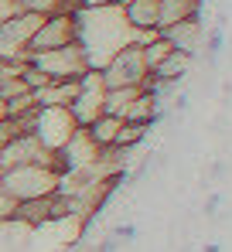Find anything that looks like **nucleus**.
Here are the masks:
<instances>
[{
    "label": "nucleus",
    "instance_id": "obj_1",
    "mask_svg": "<svg viewBox=\"0 0 232 252\" xmlns=\"http://www.w3.org/2000/svg\"><path fill=\"white\" fill-rule=\"evenodd\" d=\"M76 44L82 48L92 72H103L116 55L137 44V28L126 21L119 3L106 7H78L76 10Z\"/></svg>",
    "mask_w": 232,
    "mask_h": 252
},
{
    "label": "nucleus",
    "instance_id": "obj_2",
    "mask_svg": "<svg viewBox=\"0 0 232 252\" xmlns=\"http://www.w3.org/2000/svg\"><path fill=\"white\" fill-rule=\"evenodd\" d=\"M58 177L62 170L41 167V164H21V167H7L0 174V184L21 201H35V198H48L58 191Z\"/></svg>",
    "mask_w": 232,
    "mask_h": 252
},
{
    "label": "nucleus",
    "instance_id": "obj_3",
    "mask_svg": "<svg viewBox=\"0 0 232 252\" xmlns=\"http://www.w3.org/2000/svg\"><path fill=\"white\" fill-rule=\"evenodd\" d=\"M28 62L38 68L48 82H76V79H82V75H85V72H92L78 44H65V48L38 51V55H31Z\"/></svg>",
    "mask_w": 232,
    "mask_h": 252
},
{
    "label": "nucleus",
    "instance_id": "obj_4",
    "mask_svg": "<svg viewBox=\"0 0 232 252\" xmlns=\"http://www.w3.org/2000/svg\"><path fill=\"white\" fill-rule=\"evenodd\" d=\"M41 24V14L31 10H21L14 14L10 21L0 24V58H10V62H28L31 55V38Z\"/></svg>",
    "mask_w": 232,
    "mask_h": 252
},
{
    "label": "nucleus",
    "instance_id": "obj_5",
    "mask_svg": "<svg viewBox=\"0 0 232 252\" xmlns=\"http://www.w3.org/2000/svg\"><path fill=\"white\" fill-rule=\"evenodd\" d=\"M76 129H78V123L69 106H38V113H35V136L51 154H58Z\"/></svg>",
    "mask_w": 232,
    "mask_h": 252
},
{
    "label": "nucleus",
    "instance_id": "obj_6",
    "mask_svg": "<svg viewBox=\"0 0 232 252\" xmlns=\"http://www.w3.org/2000/svg\"><path fill=\"white\" fill-rule=\"evenodd\" d=\"M82 225H85V218H78V215H65V218L41 221V225L31 228V242H28V249H38V252L69 249L78 235H82Z\"/></svg>",
    "mask_w": 232,
    "mask_h": 252
},
{
    "label": "nucleus",
    "instance_id": "obj_7",
    "mask_svg": "<svg viewBox=\"0 0 232 252\" xmlns=\"http://www.w3.org/2000/svg\"><path fill=\"white\" fill-rule=\"evenodd\" d=\"M99 75H103V85H106V89H123V85H140V89H144L147 79H151V72H147V65H144V55H140L137 44L123 48Z\"/></svg>",
    "mask_w": 232,
    "mask_h": 252
},
{
    "label": "nucleus",
    "instance_id": "obj_8",
    "mask_svg": "<svg viewBox=\"0 0 232 252\" xmlns=\"http://www.w3.org/2000/svg\"><path fill=\"white\" fill-rule=\"evenodd\" d=\"M0 160H3V170H7V167H21V164H41V167L62 170L58 154H51L38 136H35V133H24V136L7 140V143H3V150H0Z\"/></svg>",
    "mask_w": 232,
    "mask_h": 252
},
{
    "label": "nucleus",
    "instance_id": "obj_9",
    "mask_svg": "<svg viewBox=\"0 0 232 252\" xmlns=\"http://www.w3.org/2000/svg\"><path fill=\"white\" fill-rule=\"evenodd\" d=\"M65 44H76V10L41 17L38 31H35V38H31V55L51 51V48H65ZM31 55H28V58H31Z\"/></svg>",
    "mask_w": 232,
    "mask_h": 252
},
{
    "label": "nucleus",
    "instance_id": "obj_10",
    "mask_svg": "<svg viewBox=\"0 0 232 252\" xmlns=\"http://www.w3.org/2000/svg\"><path fill=\"white\" fill-rule=\"evenodd\" d=\"M72 116H76L78 126L96 123L103 113H106V85H103V75L99 72H85L82 75V92L72 99Z\"/></svg>",
    "mask_w": 232,
    "mask_h": 252
},
{
    "label": "nucleus",
    "instance_id": "obj_11",
    "mask_svg": "<svg viewBox=\"0 0 232 252\" xmlns=\"http://www.w3.org/2000/svg\"><path fill=\"white\" fill-rule=\"evenodd\" d=\"M99 157H103V147L89 136L85 126H78L76 133L69 136V143L58 150V164H62V170H89V167L99 164Z\"/></svg>",
    "mask_w": 232,
    "mask_h": 252
},
{
    "label": "nucleus",
    "instance_id": "obj_12",
    "mask_svg": "<svg viewBox=\"0 0 232 252\" xmlns=\"http://www.w3.org/2000/svg\"><path fill=\"white\" fill-rule=\"evenodd\" d=\"M160 38L171 44L174 51H185V55H194L198 44H201V17H188V21H178L171 28L160 31Z\"/></svg>",
    "mask_w": 232,
    "mask_h": 252
},
{
    "label": "nucleus",
    "instance_id": "obj_13",
    "mask_svg": "<svg viewBox=\"0 0 232 252\" xmlns=\"http://www.w3.org/2000/svg\"><path fill=\"white\" fill-rule=\"evenodd\" d=\"M198 10H201V0H157V31H164L178 21L198 17Z\"/></svg>",
    "mask_w": 232,
    "mask_h": 252
},
{
    "label": "nucleus",
    "instance_id": "obj_14",
    "mask_svg": "<svg viewBox=\"0 0 232 252\" xmlns=\"http://www.w3.org/2000/svg\"><path fill=\"white\" fill-rule=\"evenodd\" d=\"M188 68H192V55H185V51H171L160 65L151 68V79H154L157 85H171V82H178V79H185Z\"/></svg>",
    "mask_w": 232,
    "mask_h": 252
},
{
    "label": "nucleus",
    "instance_id": "obj_15",
    "mask_svg": "<svg viewBox=\"0 0 232 252\" xmlns=\"http://www.w3.org/2000/svg\"><path fill=\"white\" fill-rule=\"evenodd\" d=\"M119 7L137 31H157V0H119Z\"/></svg>",
    "mask_w": 232,
    "mask_h": 252
},
{
    "label": "nucleus",
    "instance_id": "obj_16",
    "mask_svg": "<svg viewBox=\"0 0 232 252\" xmlns=\"http://www.w3.org/2000/svg\"><path fill=\"white\" fill-rule=\"evenodd\" d=\"M78 92H82V79H76V82H51L44 89H38L35 99H38V106H72V99Z\"/></svg>",
    "mask_w": 232,
    "mask_h": 252
},
{
    "label": "nucleus",
    "instance_id": "obj_17",
    "mask_svg": "<svg viewBox=\"0 0 232 252\" xmlns=\"http://www.w3.org/2000/svg\"><path fill=\"white\" fill-rule=\"evenodd\" d=\"M157 109H160V106H157V92H147V89H144L137 99H130V106L119 113V120H123V123H147L151 126V120L157 116Z\"/></svg>",
    "mask_w": 232,
    "mask_h": 252
},
{
    "label": "nucleus",
    "instance_id": "obj_18",
    "mask_svg": "<svg viewBox=\"0 0 232 252\" xmlns=\"http://www.w3.org/2000/svg\"><path fill=\"white\" fill-rule=\"evenodd\" d=\"M119 126H123V120H119V116H110V113H103L96 123H89L85 129H89V136H92V140H96V143L106 150V147H113V143H116V133H119Z\"/></svg>",
    "mask_w": 232,
    "mask_h": 252
},
{
    "label": "nucleus",
    "instance_id": "obj_19",
    "mask_svg": "<svg viewBox=\"0 0 232 252\" xmlns=\"http://www.w3.org/2000/svg\"><path fill=\"white\" fill-rule=\"evenodd\" d=\"M21 10H31V14H65V10H78V0H17Z\"/></svg>",
    "mask_w": 232,
    "mask_h": 252
},
{
    "label": "nucleus",
    "instance_id": "obj_20",
    "mask_svg": "<svg viewBox=\"0 0 232 252\" xmlns=\"http://www.w3.org/2000/svg\"><path fill=\"white\" fill-rule=\"evenodd\" d=\"M144 89L140 85H123V89H106V113L110 116H119L126 106H130V99H137Z\"/></svg>",
    "mask_w": 232,
    "mask_h": 252
},
{
    "label": "nucleus",
    "instance_id": "obj_21",
    "mask_svg": "<svg viewBox=\"0 0 232 252\" xmlns=\"http://www.w3.org/2000/svg\"><path fill=\"white\" fill-rule=\"evenodd\" d=\"M147 136V123H123L119 126V133H116V150H133L140 140Z\"/></svg>",
    "mask_w": 232,
    "mask_h": 252
},
{
    "label": "nucleus",
    "instance_id": "obj_22",
    "mask_svg": "<svg viewBox=\"0 0 232 252\" xmlns=\"http://www.w3.org/2000/svg\"><path fill=\"white\" fill-rule=\"evenodd\" d=\"M171 51H174V48L164 41L160 34H157V38H154L151 44H144V48H140V55H144V65H147V72H151L154 65H160V62H164V58H167Z\"/></svg>",
    "mask_w": 232,
    "mask_h": 252
},
{
    "label": "nucleus",
    "instance_id": "obj_23",
    "mask_svg": "<svg viewBox=\"0 0 232 252\" xmlns=\"http://www.w3.org/2000/svg\"><path fill=\"white\" fill-rule=\"evenodd\" d=\"M14 211H17V198L0 184V221H7V218H14Z\"/></svg>",
    "mask_w": 232,
    "mask_h": 252
},
{
    "label": "nucleus",
    "instance_id": "obj_24",
    "mask_svg": "<svg viewBox=\"0 0 232 252\" xmlns=\"http://www.w3.org/2000/svg\"><path fill=\"white\" fill-rule=\"evenodd\" d=\"M14 14H21V3H17V0H0V24L10 21Z\"/></svg>",
    "mask_w": 232,
    "mask_h": 252
},
{
    "label": "nucleus",
    "instance_id": "obj_25",
    "mask_svg": "<svg viewBox=\"0 0 232 252\" xmlns=\"http://www.w3.org/2000/svg\"><path fill=\"white\" fill-rule=\"evenodd\" d=\"M106 3H119V0H78V7H106Z\"/></svg>",
    "mask_w": 232,
    "mask_h": 252
},
{
    "label": "nucleus",
    "instance_id": "obj_26",
    "mask_svg": "<svg viewBox=\"0 0 232 252\" xmlns=\"http://www.w3.org/2000/svg\"><path fill=\"white\" fill-rule=\"evenodd\" d=\"M3 120H7V102L0 99V123H3Z\"/></svg>",
    "mask_w": 232,
    "mask_h": 252
},
{
    "label": "nucleus",
    "instance_id": "obj_27",
    "mask_svg": "<svg viewBox=\"0 0 232 252\" xmlns=\"http://www.w3.org/2000/svg\"><path fill=\"white\" fill-rule=\"evenodd\" d=\"M0 150H3V143H0ZM0 174H3V160H0Z\"/></svg>",
    "mask_w": 232,
    "mask_h": 252
}]
</instances>
